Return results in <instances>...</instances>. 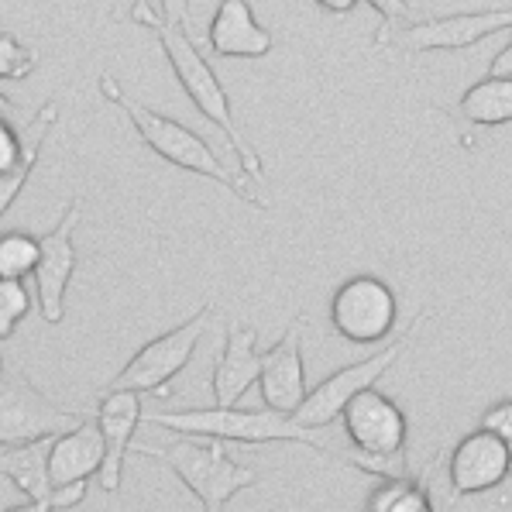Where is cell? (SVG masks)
<instances>
[{
    "label": "cell",
    "instance_id": "1",
    "mask_svg": "<svg viewBox=\"0 0 512 512\" xmlns=\"http://www.w3.org/2000/svg\"><path fill=\"white\" fill-rule=\"evenodd\" d=\"M131 21L141 28H148L155 38H159L165 59H169L172 73H176L179 86L186 90V97L193 100V107L200 110L210 124H217V128L224 131L234 148V155H238L241 169L248 172L251 179H262V162H258L255 148L244 141L238 121H234L231 97H227L224 83L217 80L214 66H210V62L200 55V49L193 45V35H189L186 28L169 25V21L162 18V11H155L148 0H138V4L131 7Z\"/></svg>",
    "mask_w": 512,
    "mask_h": 512
},
{
    "label": "cell",
    "instance_id": "2",
    "mask_svg": "<svg viewBox=\"0 0 512 512\" xmlns=\"http://www.w3.org/2000/svg\"><path fill=\"white\" fill-rule=\"evenodd\" d=\"M100 93H104L110 104L121 107L124 114H128V121L135 124L138 138L145 141V145L152 148L159 159H165L169 165H179V169H186V172H196V176L214 179V183H220L227 193L238 196V200L251 203V207H258V210H265V200L248 183H244L241 172H234L231 165L220 162V155L200 135H196L193 128L172 121V117L159 114V110L138 104V100L128 97V93L117 86L114 76H107V73L100 76Z\"/></svg>",
    "mask_w": 512,
    "mask_h": 512
},
{
    "label": "cell",
    "instance_id": "3",
    "mask_svg": "<svg viewBox=\"0 0 512 512\" xmlns=\"http://www.w3.org/2000/svg\"><path fill=\"white\" fill-rule=\"evenodd\" d=\"M148 423L162 430H176L183 437L200 440H238V444H275V440H293L313 451L334 458V451L313 430L299 427L293 416L275 413V409H241V406H200L179 409V413H148Z\"/></svg>",
    "mask_w": 512,
    "mask_h": 512
},
{
    "label": "cell",
    "instance_id": "4",
    "mask_svg": "<svg viewBox=\"0 0 512 512\" xmlns=\"http://www.w3.org/2000/svg\"><path fill=\"white\" fill-rule=\"evenodd\" d=\"M145 458L162 461L172 475L183 482L189 492L200 499L203 512H224L227 502L238 492L258 485V471L248 464L231 461L224 440H200V437H183L176 444L165 447H135Z\"/></svg>",
    "mask_w": 512,
    "mask_h": 512
},
{
    "label": "cell",
    "instance_id": "5",
    "mask_svg": "<svg viewBox=\"0 0 512 512\" xmlns=\"http://www.w3.org/2000/svg\"><path fill=\"white\" fill-rule=\"evenodd\" d=\"M423 320H427V313H420L416 320H409V327L403 330V334H399L392 344H385L382 351H375L372 358L354 361V365H348V368H337V372L327 375L320 385H313V389L306 392L303 406L293 413V420L299 423V427H306V430L330 427V423H334L337 416L348 409L351 399H358L361 392L375 389L378 378H382L399 358H403V351L409 348V341H413V334L420 330Z\"/></svg>",
    "mask_w": 512,
    "mask_h": 512
},
{
    "label": "cell",
    "instance_id": "6",
    "mask_svg": "<svg viewBox=\"0 0 512 512\" xmlns=\"http://www.w3.org/2000/svg\"><path fill=\"white\" fill-rule=\"evenodd\" d=\"M86 420L90 416L83 409L59 406L49 396H42L18 365L7 368L4 378H0V447L55 440Z\"/></svg>",
    "mask_w": 512,
    "mask_h": 512
},
{
    "label": "cell",
    "instance_id": "7",
    "mask_svg": "<svg viewBox=\"0 0 512 512\" xmlns=\"http://www.w3.org/2000/svg\"><path fill=\"white\" fill-rule=\"evenodd\" d=\"M210 313H214V303H203L193 317L183 320L179 327H172L169 334L148 341L121 372L110 378L104 392H138V396L141 392H162L193 361L196 344L207 334Z\"/></svg>",
    "mask_w": 512,
    "mask_h": 512
},
{
    "label": "cell",
    "instance_id": "8",
    "mask_svg": "<svg viewBox=\"0 0 512 512\" xmlns=\"http://www.w3.org/2000/svg\"><path fill=\"white\" fill-rule=\"evenodd\" d=\"M330 324L344 341L368 348L396 330L399 299L389 282L375 279V275H354V279L341 282L330 299Z\"/></svg>",
    "mask_w": 512,
    "mask_h": 512
},
{
    "label": "cell",
    "instance_id": "9",
    "mask_svg": "<svg viewBox=\"0 0 512 512\" xmlns=\"http://www.w3.org/2000/svg\"><path fill=\"white\" fill-rule=\"evenodd\" d=\"M344 433L354 444V451L361 454V468L368 471H382L385 464L399 461L406 451V413L399 409V403H392L389 396L368 389L358 399H351L348 409L341 413Z\"/></svg>",
    "mask_w": 512,
    "mask_h": 512
},
{
    "label": "cell",
    "instance_id": "10",
    "mask_svg": "<svg viewBox=\"0 0 512 512\" xmlns=\"http://www.w3.org/2000/svg\"><path fill=\"white\" fill-rule=\"evenodd\" d=\"M499 31H512V7L440 14V18H427L392 31L389 42L399 45L403 52H454L471 49V45H478L488 35H499Z\"/></svg>",
    "mask_w": 512,
    "mask_h": 512
},
{
    "label": "cell",
    "instance_id": "11",
    "mask_svg": "<svg viewBox=\"0 0 512 512\" xmlns=\"http://www.w3.org/2000/svg\"><path fill=\"white\" fill-rule=\"evenodd\" d=\"M76 224H80V200L66 203L59 224L38 238L42 251H38V265H35V293L45 324H62V317H66V293L76 272V248H73Z\"/></svg>",
    "mask_w": 512,
    "mask_h": 512
},
{
    "label": "cell",
    "instance_id": "12",
    "mask_svg": "<svg viewBox=\"0 0 512 512\" xmlns=\"http://www.w3.org/2000/svg\"><path fill=\"white\" fill-rule=\"evenodd\" d=\"M447 475H451L454 495H482L509 482L512 458L495 433L478 427L458 440L447 458Z\"/></svg>",
    "mask_w": 512,
    "mask_h": 512
},
{
    "label": "cell",
    "instance_id": "13",
    "mask_svg": "<svg viewBox=\"0 0 512 512\" xmlns=\"http://www.w3.org/2000/svg\"><path fill=\"white\" fill-rule=\"evenodd\" d=\"M49 447L52 440H35L21 447H0V475L14 488L28 495V502H45L52 512L73 509L86 499V482L55 488L49 475Z\"/></svg>",
    "mask_w": 512,
    "mask_h": 512
},
{
    "label": "cell",
    "instance_id": "14",
    "mask_svg": "<svg viewBox=\"0 0 512 512\" xmlns=\"http://www.w3.org/2000/svg\"><path fill=\"white\" fill-rule=\"evenodd\" d=\"M262 403L275 413L293 416L306 399V368H303V317L289 324L275 348L265 351V368L258 378Z\"/></svg>",
    "mask_w": 512,
    "mask_h": 512
},
{
    "label": "cell",
    "instance_id": "15",
    "mask_svg": "<svg viewBox=\"0 0 512 512\" xmlns=\"http://www.w3.org/2000/svg\"><path fill=\"white\" fill-rule=\"evenodd\" d=\"M145 406H141L138 392H104L97 406V427L104 437V468H100V488L114 495L124 482V458L131 451V437H135Z\"/></svg>",
    "mask_w": 512,
    "mask_h": 512
},
{
    "label": "cell",
    "instance_id": "16",
    "mask_svg": "<svg viewBox=\"0 0 512 512\" xmlns=\"http://www.w3.org/2000/svg\"><path fill=\"white\" fill-rule=\"evenodd\" d=\"M207 45L220 59H262L272 52V35L258 25L248 0H220L207 28Z\"/></svg>",
    "mask_w": 512,
    "mask_h": 512
},
{
    "label": "cell",
    "instance_id": "17",
    "mask_svg": "<svg viewBox=\"0 0 512 512\" xmlns=\"http://www.w3.org/2000/svg\"><path fill=\"white\" fill-rule=\"evenodd\" d=\"M265 354L258 351V330L255 327H231L227 344L214 365V399L217 406H238L244 392L262 378Z\"/></svg>",
    "mask_w": 512,
    "mask_h": 512
},
{
    "label": "cell",
    "instance_id": "18",
    "mask_svg": "<svg viewBox=\"0 0 512 512\" xmlns=\"http://www.w3.org/2000/svg\"><path fill=\"white\" fill-rule=\"evenodd\" d=\"M104 468V437L97 420H86L76 430L62 433L49 447V475L55 488L90 482Z\"/></svg>",
    "mask_w": 512,
    "mask_h": 512
},
{
    "label": "cell",
    "instance_id": "19",
    "mask_svg": "<svg viewBox=\"0 0 512 512\" xmlns=\"http://www.w3.org/2000/svg\"><path fill=\"white\" fill-rule=\"evenodd\" d=\"M458 117L475 128H499L512 121V76H485L458 100Z\"/></svg>",
    "mask_w": 512,
    "mask_h": 512
},
{
    "label": "cell",
    "instance_id": "20",
    "mask_svg": "<svg viewBox=\"0 0 512 512\" xmlns=\"http://www.w3.org/2000/svg\"><path fill=\"white\" fill-rule=\"evenodd\" d=\"M365 512H437V509H433V499L423 482L385 475L382 482L372 488V495H368Z\"/></svg>",
    "mask_w": 512,
    "mask_h": 512
},
{
    "label": "cell",
    "instance_id": "21",
    "mask_svg": "<svg viewBox=\"0 0 512 512\" xmlns=\"http://www.w3.org/2000/svg\"><path fill=\"white\" fill-rule=\"evenodd\" d=\"M38 251H42V244H38L35 234L4 231L0 234V279L25 282V275H35Z\"/></svg>",
    "mask_w": 512,
    "mask_h": 512
},
{
    "label": "cell",
    "instance_id": "22",
    "mask_svg": "<svg viewBox=\"0 0 512 512\" xmlns=\"http://www.w3.org/2000/svg\"><path fill=\"white\" fill-rule=\"evenodd\" d=\"M38 66V52L25 45L21 38H14L11 31H0V83L11 80H28Z\"/></svg>",
    "mask_w": 512,
    "mask_h": 512
},
{
    "label": "cell",
    "instance_id": "23",
    "mask_svg": "<svg viewBox=\"0 0 512 512\" xmlns=\"http://www.w3.org/2000/svg\"><path fill=\"white\" fill-rule=\"evenodd\" d=\"M31 313V293L25 282L18 279H0V341L11 337Z\"/></svg>",
    "mask_w": 512,
    "mask_h": 512
},
{
    "label": "cell",
    "instance_id": "24",
    "mask_svg": "<svg viewBox=\"0 0 512 512\" xmlns=\"http://www.w3.org/2000/svg\"><path fill=\"white\" fill-rule=\"evenodd\" d=\"M21 159H25V138L14 128L11 117H0V176L18 169Z\"/></svg>",
    "mask_w": 512,
    "mask_h": 512
},
{
    "label": "cell",
    "instance_id": "25",
    "mask_svg": "<svg viewBox=\"0 0 512 512\" xmlns=\"http://www.w3.org/2000/svg\"><path fill=\"white\" fill-rule=\"evenodd\" d=\"M482 430L495 433V437L502 440V447L509 451V458H512V399H502V403H495L492 409H485V413H482Z\"/></svg>",
    "mask_w": 512,
    "mask_h": 512
},
{
    "label": "cell",
    "instance_id": "26",
    "mask_svg": "<svg viewBox=\"0 0 512 512\" xmlns=\"http://www.w3.org/2000/svg\"><path fill=\"white\" fill-rule=\"evenodd\" d=\"M368 4L382 14V28H378V35H375V45H385L399 21H403V25L409 21V0H368Z\"/></svg>",
    "mask_w": 512,
    "mask_h": 512
},
{
    "label": "cell",
    "instance_id": "27",
    "mask_svg": "<svg viewBox=\"0 0 512 512\" xmlns=\"http://www.w3.org/2000/svg\"><path fill=\"white\" fill-rule=\"evenodd\" d=\"M159 11L169 25L189 31V0H159Z\"/></svg>",
    "mask_w": 512,
    "mask_h": 512
},
{
    "label": "cell",
    "instance_id": "28",
    "mask_svg": "<svg viewBox=\"0 0 512 512\" xmlns=\"http://www.w3.org/2000/svg\"><path fill=\"white\" fill-rule=\"evenodd\" d=\"M488 76H512V38L506 45H502V52L492 59V66H488Z\"/></svg>",
    "mask_w": 512,
    "mask_h": 512
},
{
    "label": "cell",
    "instance_id": "29",
    "mask_svg": "<svg viewBox=\"0 0 512 512\" xmlns=\"http://www.w3.org/2000/svg\"><path fill=\"white\" fill-rule=\"evenodd\" d=\"M313 4H320L330 14H348V11H354V4H358V0H313Z\"/></svg>",
    "mask_w": 512,
    "mask_h": 512
},
{
    "label": "cell",
    "instance_id": "30",
    "mask_svg": "<svg viewBox=\"0 0 512 512\" xmlns=\"http://www.w3.org/2000/svg\"><path fill=\"white\" fill-rule=\"evenodd\" d=\"M4 512H52V506H45V502H21V506H11Z\"/></svg>",
    "mask_w": 512,
    "mask_h": 512
},
{
    "label": "cell",
    "instance_id": "31",
    "mask_svg": "<svg viewBox=\"0 0 512 512\" xmlns=\"http://www.w3.org/2000/svg\"><path fill=\"white\" fill-rule=\"evenodd\" d=\"M14 114V107H11V100L4 97V93H0V117H11Z\"/></svg>",
    "mask_w": 512,
    "mask_h": 512
},
{
    "label": "cell",
    "instance_id": "32",
    "mask_svg": "<svg viewBox=\"0 0 512 512\" xmlns=\"http://www.w3.org/2000/svg\"><path fill=\"white\" fill-rule=\"evenodd\" d=\"M0 378H4V358H0Z\"/></svg>",
    "mask_w": 512,
    "mask_h": 512
}]
</instances>
